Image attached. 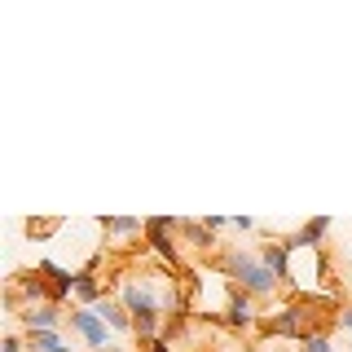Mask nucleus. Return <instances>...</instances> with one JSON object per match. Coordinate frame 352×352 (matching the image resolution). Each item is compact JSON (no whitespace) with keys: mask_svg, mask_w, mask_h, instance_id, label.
I'll use <instances>...</instances> for the list:
<instances>
[{"mask_svg":"<svg viewBox=\"0 0 352 352\" xmlns=\"http://www.w3.org/2000/svg\"><path fill=\"white\" fill-rule=\"evenodd\" d=\"M220 269L229 273V278L238 282V291H247V295H273L278 291V273L269 269V264L264 260H256V256H247V251L242 247H234V251H220Z\"/></svg>","mask_w":352,"mask_h":352,"instance_id":"f257e3e1","label":"nucleus"},{"mask_svg":"<svg viewBox=\"0 0 352 352\" xmlns=\"http://www.w3.org/2000/svg\"><path fill=\"white\" fill-rule=\"evenodd\" d=\"M71 330H80L84 344L93 348V352L115 348V344H110V326L102 322V313H97V308H71Z\"/></svg>","mask_w":352,"mask_h":352,"instance_id":"f03ea898","label":"nucleus"},{"mask_svg":"<svg viewBox=\"0 0 352 352\" xmlns=\"http://www.w3.org/2000/svg\"><path fill=\"white\" fill-rule=\"evenodd\" d=\"M168 229H176V220H172V216H150V220H146V238H150V247L159 251V256L168 260V264H176V247H172Z\"/></svg>","mask_w":352,"mask_h":352,"instance_id":"7ed1b4c3","label":"nucleus"},{"mask_svg":"<svg viewBox=\"0 0 352 352\" xmlns=\"http://www.w3.org/2000/svg\"><path fill=\"white\" fill-rule=\"evenodd\" d=\"M264 330H269V335H300V339L313 335V330H304V304H286Z\"/></svg>","mask_w":352,"mask_h":352,"instance_id":"20e7f679","label":"nucleus"},{"mask_svg":"<svg viewBox=\"0 0 352 352\" xmlns=\"http://www.w3.org/2000/svg\"><path fill=\"white\" fill-rule=\"evenodd\" d=\"M22 326L27 330H58L62 326V308L58 304H27L22 308Z\"/></svg>","mask_w":352,"mask_h":352,"instance_id":"39448f33","label":"nucleus"},{"mask_svg":"<svg viewBox=\"0 0 352 352\" xmlns=\"http://www.w3.org/2000/svg\"><path fill=\"white\" fill-rule=\"evenodd\" d=\"M225 322L229 326H251L256 322V304H251V295L247 291H234V300H229V308H225Z\"/></svg>","mask_w":352,"mask_h":352,"instance_id":"423d86ee","label":"nucleus"},{"mask_svg":"<svg viewBox=\"0 0 352 352\" xmlns=\"http://www.w3.org/2000/svg\"><path fill=\"white\" fill-rule=\"evenodd\" d=\"M260 260L269 264V269L278 273V278H295V273H291V247H286V242H264Z\"/></svg>","mask_w":352,"mask_h":352,"instance_id":"0eeeda50","label":"nucleus"},{"mask_svg":"<svg viewBox=\"0 0 352 352\" xmlns=\"http://www.w3.org/2000/svg\"><path fill=\"white\" fill-rule=\"evenodd\" d=\"M97 313H102V322L110 330H132V313L124 308V300H102V304H97Z\"/></svg>","mask_w":352,"mask_h":352,"instance_id":"6e6552de","label":"nucleus"},{"mask_svg":"<svg viewBox=\"0 0 352 352\" xmlns=\"http://www.w3.org/2000/svg\"><path fill=\"white\" fill-rule=\"evenodd\" d=\"M75 295H80L84 304H102V300H106V291H102V282H97V273H93V269L75 273Z\"/></svg>","mask_w":352,"mask_h":352,"instance_id":"1a4fd4ad","label":"nucleus"},{"mask_svg":"<svg viewBox=\"0 0 352 352\" xmlns=\"http://www.w3.org/2000/svg\"><path fill=\"white\" fill-rule=\"evenodd\" d=\"M185 234V242H190L194 251H207V247H216V234L207 225H194V220H181V225H176Z\"/></svg>","mask_w":352,"mask_h":352,"instance_id":"9d476101","label":"nucleus"},{"mask_svg":"<svg viewBox=\"0 0 352 352\" xmlns=\"http://www.w3.org/2000/svg\"><path fill=\"white\" fill-rule=\"evenodd\" d=\"M27 348L31 352H71L58 339V330H27Z\"/></svg>","mask_w":352,"mask_h":352,"instance_id":"9b49d317","label":"nucleus"},{"mask_svg":"<svg viewBox=\"0 0 352 352\" xmlns=\"http://www.w3.org/2000/svg\"><path fill=\"white\" fill-rule=\"evenodd\" d=\"M102 229L106 234H146V220H137V216H106Z\"/></svg>","mask_w":352,"mask_h":352,"instance_id":"f8f14e48","label":"nucleus"},{"mask_svg":"<svg viewBox=\"0 0 352 352\" xmlns=\"http://www.w3.org/2000/svg\"><path fill=\"white\" fill-rule=\"evenodd\" d=\"M300 352H330V335L326 330H313L308 339H300Z\"/></svg>","mask_w":352,"mask_h":352,"instance_id":"ddd939ff","label":"nucleus"},{"mask_svg":"<svg viewBox=\"0 0 352 352\" xmlns=\"http://www.w3.org/2000/svg\"><path fill=\"white\" fill-rule=\"evenodd\" d=\"M49 229H58V220H27V234H49Z\"/></svg>","mask_w":352,"mask_h":352,"instance_id":"4468645a","label":"nucleus"},{"mask_svg":"<svg viewBox=\"0 0 352 352\" xmlns=\"http://www.w3.org/2000/svg\"><path fill=\"white\" fill-rule=\"evenodd\" d=\"M229 225H234L238 234H251V229H256V220H251V216H234V220H229Z\"/></svg>","mask_w":352,"mask_h":352,"instance_id":"2eb2a0df","label":"nucleus"},{"mask_svg":"<svg viewBox=\"0 0 352 352\" xmlns=\"http://www.w3.org/2000/svg\"><path fill=\"white\" fill-rule=\"evenodd\" d=\"M5 352H27V348H22L18 335H5Z\"/></svg>","mask_w":352,"mask_h":352,"instance_id":"dca6fc26","label":"nucleus"},{"mask_svg":"<svg viewBox=\"0 0 352 352\" xmlns=\"http://www.w3.org/2000/svg\"><path fill=\"white\" fill-rule=\"evenodd\" d=\"M339 326H344V330H348V335H352V308H348V313H344V317H339Z\"/></svg>","mask_w":352,"mask_h":352,"instance_id":"f3484780","label":"nucleus"},{"mask_svg":"<svg viewBox=\"0 0 352 352\" xmlns=\"http://www.w3.org/2000/svg\"><path fill=\"white\" fill-rule=\"evenodd\" d=\"M150 352H172L168 344H163V339H159V344H150Z\"/></svg>","mask_w":352,"mask_h":352,"instance_id":"a211bd4d","label":"nucleus"}]
</instances>
